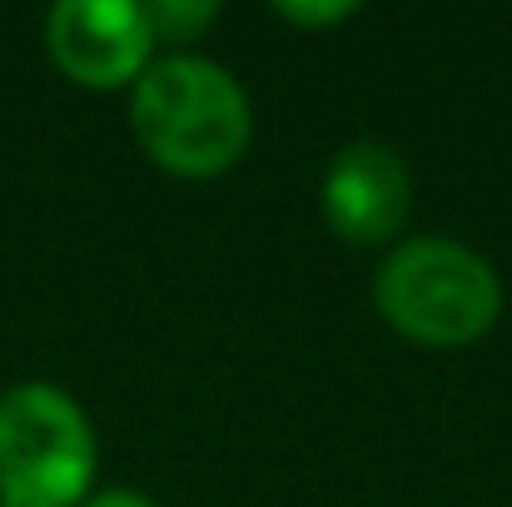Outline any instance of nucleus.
I'll return each mask as SVG.
<instances>
[{
  "mask_svg": "<svg viewBox=\"0 0 512 507\" xmlns=\"http://www.w3.org/2000/svg\"><path fill=\"white\" fill-rule=\"evenodd\" d=\"M100 468L85 408L55 383L0 393V507H80Z\"/></svg>",
  "mask_w": 512,
  "mask_h": 507,
  "instance_id": "7ed1b4c3",
  "label": "nucleus"
},
{
  "mask_svg": "<svg viewBox=\"0 0 512 507\" xmlns=\"http://www.w3.org/2000/svg\"><path fill=\"white\" fill-rule=\"evenodd\" d=\"M140 150L179 179H214L249 150V100L239 80L204 55H165L130 90Z\"/></svg>",
  "mask_w": 512,
  "mask_h": 507,
  "instance_id": "f257e3e1",
  "label": "nucleus"
},
{
  "mask_svg": "<svg viewBox=\"0 0 512 507\" xmlns=\"http://www.w3.org/2000/svg\"><path fill=\"white\" fill-rule=\"evenodd\" d=\"M279 15H284V20H294V25H309V30H314V25H334V20H348V15H353V5H279Z\"/></svg>",
  "mask_w": 512,
  "mask_h": 507,
  "instance_id": "0eeeda50",
  "label": "nucleus"
},
{
  "mask_svg": "<svg viewBox=\"0 0 512 507\" xmlns=\"http://www.w3.org/2000/svg\"><path fill=\"white\" fill-rule=\"evenodd\" d=\"M373 304L388 329L423 348L478 343L503 314V284L483 254L453 239H403L378 279Z\"/></svg>",
  "mask_w": 512,
  "mask_h": 507,
  "instance_id": "f03ea898",
  "label": "nucleus"
},
{
  "mask_svg": "<svg viewBox=\"0 0 512 507\" xmlns=\"http://www.w3.org/2000/svg\"><path fill=\"white\" fill-rule=\"evenodd\" d=\"M413 179L398 150L378 140H358L334 155L324 174V219L348 244H388L408 219Z\"/></svg>",
  "mask_w": 512,
  "mask_h": 507,
  "instance_id": "39448f33",
  "label": "nucleus"
},
{
  "mask_svg": "<svg viewBox=\"0 0 512 507\" xmlns=\"http://www.w3.org/2000/svg\"><path fill=\"white\" fill-rule=\"evenodd\" d=\"M80 507H155L145 493H125V488H115V493H100V498H90V503Z\"/></svg>",
  "mask_w": 512,
  "mask_h": 507,
  "instance_id": "6e6552de",
  "label": "nucleus"
},
{
  "mask_svg": "<svg viewBox=\"0 0 512 507\" xmlns=\"http://www.w3.org/2000/svg\"><path fill=\"white\" fill-rule=\"evenodd\" d=\"M50 60L85 90H120L150 70L155 30L130 0H60L45 20Z\"/></svg>",
  "mask_w": 512,
  "mask_h": 507,
  "instance_id": "20e7f679",
  "label": "nucleus"
},
{
  "mask_svg": "<svg viewBox=\"0 0 512 507\" xmlns=\"http://www.w3.org/2000/svg\"><path fill=\"white\" fill-rule=\"evenodd\" d=\"M145 20H150V30H155V45L160 40H170V45H179V40H194L209 20H214V5L209 0H155V5H145Z\"/></svg>",
  "mask_w": 512,
  "mask_h": 507,
  "instance_id": "423d86ee",
  "label": "nucleus"
}]
</instances>
